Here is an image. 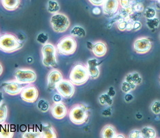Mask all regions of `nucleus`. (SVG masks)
Here are the masks:
<instances>
[{
  "instance_id": "1",
  "label": "nucleus",
  "mask_w": 160,
  "mask_h": 138,
  "mask_svg": "<svg viewBox=\"0 0 160 138\" xmlns=\"http://www.w3.org/2000/svg\"><path fill=\"white\" fill-rule=\"evenodd\" d=\"M23 45V42L12 34L0 35V50L3 52L13 53L21 49Z\"/></svg>"
},
{
  "instance_id": "2",
  "label": "nucleus",
  "mask_w": 160,
  "mask_h": 138,
  "mask_svg": "<svg viewBox=\"0 0 160 138\" xmlns=\"http://www.w3.org/2000/svg\"><path fill=\"white\" fill-rule=\"evenodd\" d=\"M88 108L83 104H76L69 111L68 116L71 121L75 125H82L88 120Z\"/></svg>"
},
{
  "instance_id": "3",
  "label": "nucleus",
  "mask_w": 160,
  "mask_h": 138,
  "mask_svg": "<svg viewBox=\"0 0 160 138\" xmlns=\"http://www.w3.org/2000/svg\"><path fill=\"white\" fill-rule=\"evenodd\" d=\"M89 73L87 67L82 64L75 65L69 75V80L74 85L82 86L89 79Z\"/></svg>"
},
{
  "instance_id": "4",
  "label": "nucleus",
  "mask_w": 160,
  "mask_h": 138,
  "mask_svg": "<svg viewBox=\"0 0 160 138\" xmlns=\"http://www.w3.org/2000/svg\"><path fill=\"white\" fill-rule=\"evenodd\" d=\"M77 42L72 36L63 37L57 45V50L61 55L68 56L73 54L77 49Z\"/></svg>"
},
{
  "instance_id": "5",
  "label": "nucleus",
  "mask_w": 160,
  "mask_h": 138,
  "mask_svg": "<svg viewBox=\"0 0 160 138\" xmlns=\"http://www.w3.org/2000/svg\"><path fill=\"white\" fill-rule=\"evenodd\" d=\"M51 25L54 32L57 33H63L70 27V20L64 14L57 12L51 17Z\"/></svg>"
},
{
  "instance_id": "6",
  "label": "nucleus",
  "mask_w": 160,
  "mask_h": 138,
  "mask_svg": "<svg viewBox=\"0 0 160 138\" xmlns=\"http://www.w3.org/2000/svg\"><path fill=\"white\" fill-rule=\"evenodd\" d=\"M42 64L47 67H57L56 49L52 43H46L42 48Z\"/></svg>"
},
{
  "instance_id": "7",
  "label": "nucleus",
  "mask_w": 160,
  "mask_h": 138,
  "mask_svg": "<svg viewBox=\"0 0 160 138\" xmlns=\"http://www.w3.org/2000/svg\"><path fill=\"white\" fill-rule=\"evenodd\" d=\"M14 77L16 81L23 84H30L34 83L37 78L36 72L29 68H19L17 69L15 73H14Z\"/></svg>"
},
{
  "instance_id": "8",
  "label": "nucleus",
  "mask_w": 160,
  "mask_h": 138,
  "mask_svg": "<svg viewBox=\"0 0 160 138\" xmlns=\"http://www.w3.org/2000/svg\"><path fill=\"white\" fill-rule=\"evenodd\" d=\"M56 89L60 95L65 98L68 99L71 98L75 94V86L70 80L67 79H62L56 86Z\"/></svg>"
},
{
  "instance_id": "9",
  "label": "nucleus",
  "mask_w": 160,
  "mask_h": 138,
  "mask_svg": "<svg viewBox=\"0 0 160 138\" xmlns=\"http://www.w3.org/2000/svg\"><path fill=\"white\" fill-rule=\"evenodd\" d=\"M152 48V43L147 37H140L133 42V49L137 53L145 54L150 52Z\"/></svg>"
},
{
  "instance_id": "10",
  "label": "nucleus",
  "mask_w": 160,
  "mask_h": 138,
  "mask_svg": "<svg viewBox=\"0 0 160 138\" xmlns=\"http://www.w3.org/2000/svg\"><path fill=\"white\" fill-rule=\"evenodd\" d=\"M21 99L25 102L34 103L38 97V90L34 86H26L20 93Z\"/></svg>"
},
{
  "instance_id": "11",
  "label": "nucleus",
  "mask_w": 160,
  "mask_h": 138,
  "mask_svg": "<svg viewBox=\"0 0 160 138\" xmlns=\"http://www.w3.org/2000/svg\"><path fill=\"white\" fill-rule=\"evenodd\" d=\"M2 86L6 93L9 95L15 96L21 92L25 85L17 81H10L2 83Z\"/></svg>"
},
{
  "instance_id": "12",
  "label": "nucleus",
  "mask_w": 160,
  "mask_h": 138,
  "mask_svg": "<svg viewBox=\"0 0 160 138\" xmlns=\"http://www.w3.org/2000/svg\"><path fill=\"white\" fill-rule=\"evenodd\" d=\"M119 6L118 0H105L103 4V11L105 15L111 17L117 12Z\"/></svg>"
},
{
  "instance_id": "13",
  "label": "nucleus",
  "mask_w": 160,
  "mask_h": 138,
  "mask_svg": "<svg viewBox=\"0 0 160 138\" xmlns=\"http://www.w3.org/2000/svg\"><path fill=\"white\" fill-rule=\"evenodd\" d=\"M63 79L61 72L57 69H53L49 72L47 77V85L50 90L56 88V86Z\"/></svg>"
},
{
  "instance_id": "14",
  "label": "nucleus",
  "mask_w": 160,
  "mask_h": 138,
  "mask_svg": "<svg viewBox=\"0 0 160 138\" xmlns=\"http://www.w3.org/2000/svg\"><path fill=\"white\" fill-rule=\"evenodd\" d=\"M100 63L96 58H91L87 62V68L90 77L92 79H96L99 77L100 71L99 65Z\"/></svg>"
},
{
  "instance_id": "15",
  "label": "nucleus",
  "mask_w": 160,
  "mask_h": 138,
  "mask_svg": "<svg viewBox=\"0 0 160 138\" xmlns=\"http://www.w3.org/2000/svg\"><path fill=\"white\" fill-rule=\"evenodd\" d=\"M52 114L56 119L61 120L67 114V108L62 102L55 103L52 107Z\"/></svg>"
},
{
  "instance_id": "16",
  "label": "nucleus",
  "mask_w": 160,
  "mask_h": 138,
  "mask_svg": "<svg viewBox=\"0 0 160 138\" xmlns=\"http://www.w3.org/2000/svg\"><path fill=\"white\" fill-rule=\"evenodd\" d=\"M42 138H56L57 135L53 126L49 123H42L41 125Z\"/></svg>"
},
{
  "instance_id": "17",
  "label": "nucleus",
  "mask_w": 160,
  "mask_h": 138,
  "mask_svg": "<svg viewBox=\"0 0 160 138\" xmlns=\"http://www.w3.org/2000/svg\"><path fill=\"white\" fill-rule=\"evenodd\" d=\"M107 45L102 41H97L94 44L92 52L96 57H103L107 53Z\"/></svg>"
},
{
  "instance_id": "18",
  "label": "nucleus",
  "mask_w": 160,
  "mask_h": 138,
  "mask_svg": "<svg viewBox=\"0 0 160 138\" xmlns=\"http://www.w3.org/2000/svg\"><path fill=\"white\" fill-rule=\"evenodd\" d=\"M13 135L14 132L9 124L5 122L0 124V138H11Z\"/></svg>"
},
{
  "instance_id": "19",
  "label": "nucleus",
  "mask_w": 160,
  "mask_h": 138,
  "mask_svg": "<svg viewBox=\"0 0 160 138\" xmlns=\"http://www.w3.org/2000/svg\"><path fill=\"white\" fill-rule=\"evenodd\" d=\"M124 80L130 83H132L136 86H139L141 84L142 82V78L139 72H130L129 74H127L125 76Z\"/></svg>"
},
{
  "instance_id": "20",
  "label": "nucleus",
  "mask_w": 160,
  "mask_h": 138,
  "mask_svg": "<svg viewBox=\"0 0 160 138\" xmlns=\"http://www.w3.org/2000/svg\"><path fill=\"white\" fill-rule=\"evenodd\" d=\"M116 134L115 127L112 125H105L101 131V137L103 138H116Z\"/></svg>"
},
{
  "instance_id": "21",
  "label": "nucleus",
  "mask_w": 160,
  "mask_h": 138,
  "mask_svg": "<svg viewBox=\"0 0 160 138\" xmlns=\"http://www.w3.org/2000/svg\"><path fill=\"white\" fill-rule=\"evenodd\" d=\"M3 8L9 11L18 8L20 4V0H1Z\"/></svg>"
},
{
  "instance_id": "22",
  "label": "nucleus",
  "mask_w": 160,
  "mask_h": 138,
  "mask_svg": "<svg viewBox=\"0 0 160 138\" xmlns=\"http://www.w3.org/2000/svg\"><path fill=\"white\" fill-rule=\"evenodd\" d=\"M140 131L143 138H155L157 137V132H156L153 127L152 126H144Z\"/></svg>"
},
{
  "instance_id": "23",
  "label": "nucleus",
  "mask_w": 160,
  "mask_h": 138,
  "mask_svg": "<svg viewBox=\"0 0 160 138\" xmlns=\"http://www.w3.org/2000/svg\"><path fill=\"white\" fill-rule=\"evenodd\" d=\"M146 24L147 27L151 32H155L159 26L160 20L159 19V18L155 17L154 18H152V19H147Z\"/></svg>"
},
{
  "instance_id": "24",
  "label": "nucleus",
  "mask_w": 160,
  "mask_h": 138,
  "mask_svg": "<svg viewBox=\"0 0 160 138\" xmlns=\"http://www.w3.org/2000/svg\"><path fill=\"white\" fill-rule=\"evenodd\" d=\"M60 9V4L56 0H49L48 2H47V10L49 13H57L59 12Z\"/></svg>"
},
{
  "instance_id": "25",
  "label": "nucleus",
  "mask_w": 160,
  "mask_h": 138,
  "mask_svg": "<svg viewBox=\"0 0 160 138\" xmlns=\"http://www.w3.org/2000/svg\"><path fill=\"white\" fill-rule=\"evenodd\" d=\"M22 137L23 138H42L41 131L34 130L33 129H29L23 133Z\"/></svg>"
},
{
  "instance_id": "26",
  "label": "nucleus",
  "mask_w": 160,
  "mask_h": 138,
  "mask_svg": "<svg viewBox=\"0 0 160 138\" xmlns=\"http://www.w3.org/2000/svg\"><path fill=\"white\" fill-rule=\"evenodd\" d=\"M99 101L101 105H107L108 106H111L113 104V99L112 97L110 96L108 93H103L101 94L99 97Z\"/></svg>"
},
{
  "instance_id": "27",
  "label": "nucleus",
  "mask_w": 160,
  "mask_h": 138,
  "mask_svg": "<svg viewBox=\"0 0 160 138\" xmlns=\"http://www.w3.org/2000/svg\"><path fill=\"white\" fill-rule=\"evenodd\" d=\"M71 34L73 37L82 38L86 36V31L81 26H75L71 31Z\"/></svg>"
},
{
  "instance_id": "28",
  "label": "nucleus",
  "mask_w": 160,
  "mask_h": 138,
  "mask_svg": "<svg viewBox=\"0 0 160 138\" xmlns=\"http://www.w3.org/2000/svg\"><path fill=\"white\" fill-rule=\"evenodd\" d=\"M136 86H137L136 85L133 84L132 83H130L124 80L122 82V84H121V90L125 94L129 93L133 91V90H135Z\"/></svg>"
},
{
  "instance_id": "29",
  "label": "nucleus",
  "mask_w": 160,
  "mask_h": 138,
  "mask_svg": "<svg viewBox=\"0 0 160 138\" xmlns=\"http://www.w3.org/2000/svg\"><path fill=\"white\" fill-rule=\"evenodd\" d=\"M7 116H8V108L6 104L3 102L0 105V124L6 121Z\"/></svg>"
},
{
  "instance_id": "30",
  "label": "nucleus",
  "mask_w": 160,
  "mask_h": 138,
  "mask_svg": "<svg viewBox=\"0 0 160 138\" xmlns=\"http://www.w3.org/2000/svg\"><path fill=\"white\" fill-rule=\"evenodd\" d=\"M37 107L38 110L42 112H47L49 109V103L48 101L45 99L39 100L37 104Z\"/></svg>"
},
{
  "instance_id": "31",
  "label": "nucleus",
  "mask_w": 160,
  "mask_h": 138,
  "mask_svg": "<svg viewBox=\"0 0 160 138\" xmlns=\"http://www.w3.org/2000/svg\"><path fill=\"white\" fill-rule=\"evenodd\" d=\"M156 14H157V12H156L155 9L152 8V7H147L144 11V17L147 19H152V18L155 17Z\"/></svg>"
},
{
  "instance_id": "32",
  "label": "nucleus",
  "mask_w": 160,
  "mask_h": 138,
  "mask_svg": "<svg viewBox=\"0 0 160 138\" xmlns=\"http://www.w3.org/2000/svg\"><path fill=\"white\" fill-rule=\"evenodd\" d=\"M151 111L154 114L158 115L160 114V101L155 100L152 103L151 105Z\"/></svg>"
},
{
  "instance_id": "33",
  "label": "nucleus",
  "mask_w": 160,
  "mask_h": 138,
  "mask_svg": "<svg viewBox=\"0 0 160 138\" xmlns=\"http://www.w3.org/2000/svg\"><path fill=\"white\" fill-rule=\"evenodd\" d=\"M48 40H49L48 35H47L46 33H44V32H41V33H40L37 36V38H36V41L42 45H45L46 43H47Z\"/></svg>"
},
{
  "instance_id": "34",
  "label": "nucleus",
  "mask_w": 160,
  "mask_h": 138,
  "mask_svg": "<svg viewBox=\"0 0 160 138\" xmlns=\"http://www.w3.org/2000/svg\"><path fill=\"white\" fill-rule=\"evenodd\" d=\"M129 137L130 138H143L142 135L141 131L138 129H134L129 134Z\"/></svg>"
},
{
  "instance_id": "35",
  "label": "nucleus",
  "mask_w": 160,
  "mask_h": 138,
  "mask_svg": "<svg viewBox=\"0 0 160 138\" xmlns=\"http://www.w3.org/2000/svg\"><path fill=\"white\" fill-rule=\"evenodd\" d=\"M127 21L124 19L121 21H119L117 25V27L120 31H125L127 29Z\"/></svg>"
},
{
  "instance_id": "36",
  "label": "nucleus",
  "mask_w": 160,
  "mask_h": 138,
  "mask_svg": "<svg viewBox=\"0 0 160 138\" xmlns=\"http://www.w3.org/2000/svg\"><path fill=\"white\" fill-rule=\"evenodd\" d=\"M88 1L94 6H103L104 2H105V0H88Z\"/></svg>"
},
{
  "instance_id": "37",
  "label": "nucleus",
  "mask_w": 160,
  "mask_h": 138,
  "mask_svg": "<svg viewBox=\"0 0 160 138\" xmlns=\"http://www.w3.org/2000/svg\"><path fill=\"white\" fill-rule=\"evenodd\" d=\"M142 27V23L139 21H136L133 23V30L138 31L140 30Z\"/></svg>"
},
{
  "instance_id": "38",
  "label": "nucleus",
  "mask_w": 160,
  "mask_h": 138,
  "mask_svg": "<svg viewBox=\"0 0 160 138\" xmlns=\"http://www.w3.org/2000/svg\"><path fill=\"white\" fill-rule=\"evenodd\" d=\"M122 8H127L131 4V0H118Z\"/></svg>"
},
{
  "instance_id": "39",
  "label": "nucleus",
  "mask_w": 160,
  "mask_h": 138,
  "mask_svg": "<svg viewBox=\"0 0 160 138\" xmlns=\"http://www.w3.org/2000/svg\"><path fill=\"white\" fill-rule=\"evenodd\" d=\"M133 99H134V97L133 96V94H132L130 92L126 93V94L125 95V97H124V99L127 103H130L131 101H132L133 100Z\"/></svg>"
},
{
  "instance_id": "40",
  "label": "nucleus",
  "mask_w": 160,
  "mask_h": 138,
  "mask_svg": "<svg viewBox=\"0 0 160 138\" xmlns=\"http://www.w3.org/2000/svg\"><path fill=\"white\" fill-rule=\"evenodd\" d=\"M112 114V110L111 107H108L107 109H105L102 112V115L104 116H106V117H108V116H110Z\"/></svg>"
},
{
  "instance_id": "41",
  "label": "nucleus",
  "mask_w": 160,
  "mask_h": 138,
  "mask_svg": "<svg viewBox=\"0 0 160 138\" xmlns=\"http://www.w3.org/2000/svg\"><path fill=\"white\" fill-rule=\"evenodd\" d=\"M108 94L112 97H114L116 95V91L114 88V87H110L108 89Z\"/></svg>"
},
{
  "instance_id": "42",
  "label": "nucleus",
  "mask_w": 160,
  "mask_h": 138,
  "mask_svg": "<svg viewBox=\"0 0 160 138\" xmlns=\"http://www.w3.org/2000/svg\"><path fill=\"white\" fill-rule=\"evenodd\" d=\"M62 96L60 94L58 93V94H56L54 95L53 99L54 101V102L58 103V102H60V101H62Z\"/></svg>"
},
{
  "instance_id": "43",
  "label": "nucleus",
  "mask_w": 160,
  "mask_h": 138,
  "mask_svg": "<svg viewBox=\"0 0 160 138\" xmlns=\"http://www.w3.org/2000/svg\"><path fill=\"white\" fill-rule=\"evenodd\" d=\"M127 31H132L133 30V23L130 20L127 21Z\"/></svg>"
},
{
  "instance_id": "44",
  "label": "nucleus",
  "mask_w": 160,
  "mask_h": 138,
  "mask_svg": "<svg viewBox=\"0 0 160 138\" xmlns=\"http://www.w3.org/2000/svg\"><path fill=\"white\" fill-rule=\"evenodd\" d=\"M86 46H87V48H88L89 50L92 51L93 47H94V44H92V43L91 42H89V41L87 42H86Z\"/></svg>"
},
{
  "instance_id": "45",
  "label": "nucleus",
  "mask_w": 160,
  "mask_h": 138,
  "mask_svg": "<svg viewBox=\"0 0 160 138\" xmlns=\"http://www.w3.org/2000/svg\"><path fill=\"white\" fill-rule=\"evenodd\" d=\"M92 12H93V14H96V15H98V14H99L101 13V10H100V8H98V7H96V8H94L92 10Z\"/></svg>"
},
{
  "instance_id": "46",
  "label": "nucleus",
  "mask_w": 160,
  "mask_h": 138,
  "mask_svg": "<svg viewBox=\"0 0 160 138\" xmlns=\"http://www.w3.org/2000/svg\"><path fill=\"white\" fill-rule=\"evenodd\" d=\"M3 93L2 92H0V105H1L3 103Z\"/></svg>"
},
{
  "instance_id": "47",
  "label": "nucleus",
  "mask_w": 160,
  "mask_h": 138,
  "mask_svg": "<svg viewBox=\"0 0 160 138\" xmlns=\"http://www.w3.org/2000/svg\"><path fill=\"white\" fill-rule=\"evenodd\" d=\"M136 118L138 120H141L142 118V114H140V113H138L136 114Z\"/></svg>"
},
{
  "instance_id": "48",
  "label": "nucleus",
  "mask_w": 160,
  "mask_h": 138,
  "mask_svg": "<svg viewBox=\"0 0 160 138\" xmlns=\"http://www.w3.org/2000/svg\"><path fill=\"white\" fill-rule=\"evenodd\" d=\"M121 137H122V138H125V136H123V135H122V134H116V138H121Z\"/></svg>"
},
{
  "instance_id": "49",
  "label": "nucleus",
  "mask_w": 160,
  "mask_h": 138,
  "mask_svg": "<svg viewBox=\"0 0 160 138\" xmlns=\"http://www.w3.org/2000/svg\"><path fill=\"white\" fill-rule=\"evenodd\" d=\"M2 72H3V67H2V65L0 64V76L2 75Z\"/></svg>"
},
{
  "instance_id": "50",
  "label": "nucleus",
  "mask_w": 160,
  "mask_h": 138,
  "mask_svg": "<svg viewBox=\"0 0 160 138\" xmlns=\"http://www.w3.org/2000/svg\"><path fill=\"white\" fill-rule=\"evenodd\" d=\"M158 3L160 5V0H158Z\"/></svg>"
},
{
  "instance_id": "51",
  "label": "nucleus",
  "mask_w": 160,
  "mask_h": 138,
  "mask_svg": "<svg viewBox=\"0 0 160 138\" xmlns=\"http://www.w3.org/2000/svg\"><path fill=\"white\" fill-rule=\"evenodd\" d=\"M159 41H160V34H159Z\"/></svg>"
}]
</instances>
